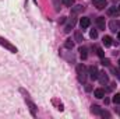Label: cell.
Segmentation results:
<instances>
[{
	"mask_svg": "<svg viewBox=\"0 0 120 119\" xmlns=\"http://www.w3.org/2000/svg\"><path fill=\"white\" fill-rule=\"evenodd\" d=\"M77 73H78V80L81 83H85V79H87V67L84 64H78L77 66Z\"/></svg>",
	"mask_w": 120,
	"mask_h": 119,
	"instance_id": "obj_1",
	"label": "cell"
},
{
	"mask_svg": "<svg viewBox=\"0 0 120 119\" xmlns=\"http://www.w3.org/2000/svg\"><path fill=\"white\" fill-rule=\"evenodd\" d=\"M0 45H3L4 48H7V49H8V51H11L13 53H17V48H15V46H13L11 44H8V42H7L6 39H3V38H0Z\"/></svg>",
	"mask_w": 120,
	"mask_h": 119,
	"instance_id": "obj_2",
	"label": "cell"
},
{
	"mask_svg": "<svg viewBox=\"0 0 120 119\" xmlns=\"http://www.w3.org/2000/svg\"><path fill=\"white\" fill-rule=\"evenodd\" d=\"M92 3H94V6H95L98 10H103V8L106 7V4H108L106 0H92Z\"/></svg>",
	"mask_w": 120,
	"mask_h": 119,
	"instance_id": "obj_3",
	"label": "cell"
},
{
	"mask_svg": "<svg viewBox=\"0 0 120 119\" xmlns=\"http://www.w3.org/2000/svg\"><path fill=\"white\" fill-rule=\"evenodd\" d=\"M98 76H99L98 69H96L95 66H91V67H90V77L92 79V80H96V79H98Z\"/></svg>",
	"mask_w": 120,
	"mask_h": 119,
	"instance_id": "obj_4",
	"label": "cell"
},
{
	"mask_svg": "<svg viewBox=\"0 0 120 119\" xmlns=\"http://www.w3.org/2000/svg\"><path fill=\"white\" fill-rule=\"evenodd\" d=\"M90 24H91V21H90V18H88V17H82V18L80 20V25H81V28H82V30L88 28V27H90Z\"/></svg>",
	"mask_w": 120,
	"mask_h": 119,
	"instance_id": "obj_5",
	"label": "cell"
},
{
	"mask_svg": "<svg viewBox=\"0 0 120 119\" xmlns=\"http://www.w3.org/2000/svg\"><path fill=\"white\" fill-rule=\"evenodd\" d=\"M96 25H98L101 30H105V27H106V23H105V17H98V18H96Z\"/></svg>",
	"mask_w": 120,
	"mask_h": 119,
	"instance_id": "obj_6",
	"label": "cell"
},
{
	"mask_svg": "<svg viewBox=\"0 0 120 119\" xmlns=\"http://www.w3.org/2000/svg\"><path fill=\"white\" fill-rule=\"evenodd\" d=\"M98 79H99V81H101V84H106V83L109 81V79H108V76H106L105 73H99V76H98Z\"/></svg>",
	"mask_w": 120,
	"mask_h": 119,
	"instance_id": "obj_7",
	"label": "cell"
},
{
	"mask_svg": "<svg viewBox=\"0 0 120 119\" xmlns=\"http://www.w3.org/2000/svg\"><path fill=\"white\" fill-rule=\"evenodd\" d=\"M94 95H95L96 98H103V97H105V91L102 88H98V90L94 91Z\"/></svg>",
	"mask_w": 120,
	"mask_h": 119,
	"instance_id": "obj_8",
	"label": "cell"
},
{
	"mask_svg": "<svg viewBox=\"0 0 120 119\" xmlns=\"http://www.w3.org/2000/svg\"><path fill=\"white\" fill-rule=\"evenodd\" d=\"M80 56H81V59H87L88 53H87V48H85V46L80 48Z\"/></svg>",
	"mask_w": 120,
	"mask_h": 119,
	"instance_id": "obj_9",
	"label": "cell"
},
{
	"mask_svg": "<svg viewBox=\"0 0 120 119\" xmlns=\"http://www.w3.org/2000/svg\"><path fill=\"white\" fill-rule=\"evenodd\" d=\"M103 45H105V46H110V45H112V38L108 36V35L103 36Z\"/></svg>",
	"mask_w": 120,
	"mask_h": 119,
	"instance_id": "obj_10",
	"label": "cell"
},
{
	"mask_svg": "<svg viewBox=\"0 0 120 119\" xmlns=\"http://www.w3.org/2000/svg\"><path fill=\"white\" fill-rule=\"evenodd\" d=\"M75 41H77V42H82V41H84L82 34H81L80 31H77V32H75Z\"/></svg>",
	"mask_w": 120,
	"mask_h": 119,
	"instance_id": "obj_11",
	"label": "cell"
},
{
	"mask_svg": "<svg viewBox=\"0 0 120 119\" xmlns=\"http://www.w3.org/2000/svg\"><path fill=\"white\" fill-rule=\"evenodd\" d=\"M64 45H66V48H67V49H73V46H74V42H73L71 39H67Z\"/></svg>",
	"mask_w": 120,
	"mask_h": 119,
	"instance_id": "obj_12",
	"label": "cell"
},
{
	"mask_svg": "<svg viewBox=\"0 0 120 119\" xmlns=\"http://www.w3.org/2000/svg\"><path fill=\"white\" fill-rule=\"evenodd\" d=\"M74 1H75V0H63V3H64L67 7H71V6L74 4Z\"/></svg>",
	"mask_w": 120,
	"mask_h": 119,
	"instance_id": "obj_13",
	"label": "cell"
},
{
	"mask_svg": "<svg viewBox=\"0 0 120 119\" xmlns=\"http://www.w3.org/2000/svg\"><path fill=\"white\" fill-rule=\"evenodd\" d=\"M92 112H95V114H101L99 107H98V105H92Z\"/></svg>",
	"mask_w": 120,
	"mask_h": 119,
	"instance_id": "obj_14",
	"label": "cell"
},
{
	"mask_svg": "<svg viewBox=\"0 0 120 119\" xmlns=\"http://www.w3.org/2000/svg\"><path fill=\"white\" fill-rule=\"evenodd\" d=\"M113 102H115V104H120V94H116V95L113 97Z\"/></svg>",
	"mask_w": 120,
	"mask_h": 119,
	"instance_id": "obj_15",
	"label": "cell"
},
{
	"mask_svg": "<svg viewBox=\"0 0 120 119\" xmlns=\"http://www.w3.org/2000/svg\"><path fill=\"white\" fill-rule=\"evenodd\" d=\"M90 36H91V38H92V39H95V38L98 36V32H96V31H95V30H92V31H91V32H90Z\"/></svg>",
	"mask_w": 120,
	"mask_h": 119,
	"instance_id": "obj_16",
	"label": "cell"
},
{
	"mask_svg": "<svg viewBox=\"0 0 120 119\" xmlns=\"http://www.w3.org/2000/svg\"><path fill=\"white\" fill-rule=\"evenodd\" d=\"M81 10H84L82 6H75V8H73V13H78V11H81Z\"/></svg>",
	"mask_w": 120,
	"mask_h": 119,
	"instance_id": "obj_17",
	"label": "cell"
},
{
	"mask_svg": "<svg viewBox=\"0 0 120 119\" xmlns=\"http://www.w3.org/2000/svg\"><path fill=\"white\" fill-rule=\"evenodd\" d=\"M116 25L120 27V21H112V23H110V27H112V28H115Z\"/></svg>",
	"mask_w": 120,
	"mask_h": 119,
	"instance_id": "obj_18",
	"label": "cell"
},
{
	"mask_svg": "<svg viewBox=\"0 0 120 119\" xmlns=\"http://www.w3.org/2000/svg\"><path fill=\"white\" fill-rule=\"evenodd\" d=\"M109 63H110L109 59H103V60H102V64H103V66H109Z\"/></svg>",
	"mask_w": 120,
	"mask_h": 119,
	"instance_id": "obj_19",
	"label": "cell"
},
{
	"mask_svg": "<svg viewBox=\"0 0 120 119\" xmlns=\"http://www.w3.org/2000/svg\"><path fill=\"white\" fill-rule=\"evenodd\" d=\"M109 14H116V16H117V10H116V8H110V10H109Z\"/></svg>",
	"mask_w": 120,
	"mask_h": 119,
	"instance_id": "obj_20",
	"label": "cell"
},
{
	"mask_svg": "<svg viewBox=\"0 0 120 119\" xmlns=\"http://www.w3.org/2000/svg\"><path fill=\"white\" fill-rule=\"evenodd\" d=\"M115 73H116V76H117V77L120 79V67H117V69L115 70Z\"/></svg>",
	"mask_w": 120,
	"mask_h": 119,
	"instance_id": "obj_21",
	"label": "cell"
},
{
	"mask_svg": "<svg viewBox=\"0 0 120 119\" xmlns=\"http://www.w3.org/2000/svg\"><path fill=\"white\" fill-rule=\"evenodd\" d=\"M98 55H99L101 58H103V51H102V49H98Z\"/></svg>",
	"mask_w": 120,
	"mask_h": 119,
	"instance_id": "obj_22",
	"label": "cell"
},
{
	"mask_svg": "<svg viewBox=\"0 0 120 119\" xmlns=\"http://www.w3.org/2000/svg\"><path fill=\"white\" fill-rule=\"evenodd\" d=\"M117 36H119V39H120V31H119V34H117Z\"/></svg>",
	"mask_w": 120,
	"mask_h": 119,
	"instance_id": "obj_23",
	"label": "cell"
},
{
	"mask_svg": "<svg viewBox=\"0 0 120 119\" xmlns=\"http://www.w3.org/2000/svg\"><path fill=\"white\" fill-rule=\"evenodd\" d=\"M119 10H120V6H119Z\"/></svg>",
	"mask_w": 120,
	"mask_h": 119,
	"instance_id": "obj_24",
	"label": "cell"
},
{
	"mask_svg": "<svg viewBox=\"0 0 120 119\" xmlns=\"http://www.w3.org/2000/svg\"><path fill=\"white\" fill-rule=\"evenodd\" d=\"M119 63H120V59H119Z\"/></svg>",
	"mask_w": 120,
	"mask_h": 119,
	"instance_id": "obj_25",
	"label": "cell"
}]
</instances>
